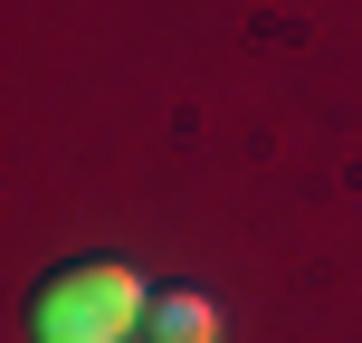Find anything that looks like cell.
I'll return each mask as SVG.
<instances>
[{"label": "cell", "instance_id": "cell-1", "mask_svg": "<svg viewBox=\"0 0 362 343\" xmlns=\"http://www.w3.org/2000/svg\"><path fill=\"white\" fill-rule=\"evenodd\" d=\"M153 286L124 257H67L29 286V343H124L144 334Z\"/></svg>", "mask_w": 362, "mask_h": 343}, {"label": "cell", "instance_id": "cell-2", "mask_svg": "<svg viewBox=\"0 0 362 343\" xmlns=\"http://www.w3.org/2000/svg\"><path fill=\"white\" fill-rule=\"evenodd\" d=\"M144 343H229V325H219L210 296L163 286V296H153V315H144Z\"/></svg>", "mask_w": 362, "mask_h": 343}]
</instances>
